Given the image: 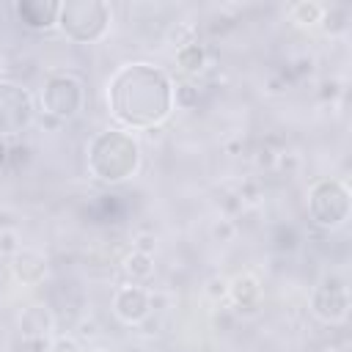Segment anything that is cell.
I'll use <instances>...</instances> for the list:
<instances>
[{
    "mask_svg": "<svg viewBox=\"0 0 352 352\" xmlns=\"http://www.w3.org/2000/svg\"><path fill=\"white\" fill-rule=\"evenodd\" d=\"M107 107L126 129H151L173 110V82L154 63H124L107 80Z\"/></svg>",
    "mask_w": 352,
    "mask_h": 352,
    "instance_id": "obj_1",
    "label": "cell"
},
{
    "mask_svg": "<svg viewBox=\"0 0 352 352\" xmlns=\"http://www.w3.org/2000/svg\"><path fill=\"white\" fill-rule=\"evenodd\" d=\"M140 165V146L129 132L104 129L88 146V170L94 179L118 184L135 176Z\"/></svg>",
    "mask_w": 352,
    "mask_h": 352,
    "instance_id": "obj_2",
    "label": "cell"
},
{
    "mask_svg": "<svg viewBox=\"0 0 352 352\" xmlns=\"http://www.w3.org/2000/svg\"><path fill=\"white\" fill-rule=\"evenodd\" d=\"M58 28L77 44L99 41L110 28V6L102 0H69L60 3Z\"/></svg>",
    "mask_w": 352,
    "mask_h": 352,
    "instance_id": "obj_3",
    "label": "cell"
},
{
    "mask_svg": "<svg viewBox=\"0 0 352 352\" xmlns=\"http://www.w3.org/2000/svg\"><path fill=\"white\" fill-rule=\"evenodd\" d=\"M352 198L341 179H319L308 190V217L314 226L336 231L349 220Z\"/></svg>",
    "mask_w": 352,
    "mask_h": 352,
    "instance_id": "obj_4",
    "label": "cell"
},
{
    "mask_svg": "<svg viewBox=\"0 0 352 352\" xmlns=\"http://www.w3.org/2000/svg\"><path fill=\"white\" fill-rule=\"evenodd\" d=\"M85 104V88L82 80L69 74V72H58L50 74L44 88H41V110L50 118L58 121H72Z\"/></svg>",
    "mask_w": 352,
    "mask_h": 352,
    "instance_id": "obj_5",
    "label": "cell"
},
{
    "mask_svg": "<svg viewBox=\"0 0 352 352\" xmlns=\"http://www.w3.org/2000/svg\"><path fill=\"white\" fill-rule=\"evenodd\" d=\"M311 311L327 324H338L349 314V289L341 275H324L311 294Z\"/></svg>",
    "mask_w": 352,
    "mask_h": 352,
    "instance_id": "obj_6",
    "label": "cell"
},
{
    "mask_svg": "<svg viewBox=\"0 0 352 352\" xmlns=\"http://www.w3.org/2000/svg\"><path fill=\"white\" fill-rule=\"evenodd\" d=\"M33 99L30 94L8 80H0V138L19 135L33 121Z\"/></svg>",
    "mask_w": 352,
    "mask_h": 352,
    "instance_id": "obj_7",
    "label": "cell"
},
{
    "mask_svg": "<svg viewBox=\"0 0 352 352\" xmlns=\"http://www.w3.org/2000/svg\"><path fill=\"white\" fill-rule=\"evenodd\" d=\"M113 314L124 324H140L151 314V294L140 283H126L113 294Z\"/></svg>",
    "mask_w": 352,
    "mask_h": 352,
    "instance_id": "obj_8",
    "label": "cell"
},
{
    "mask_svg": "<svg viewBox=\"0 0 352 352\" xmlns=\"http://www.w3.org/2000/svg\"><path fill=\"white\" fill-rule=\"evenodd\" d=\"M60 3H44V0H19L16 3V16L25 28L30 30H50L58 25Z\"/></svg>",
    "mask_w": 352,
    "mask_h": 352,
    "instance_id": "obj_9",
    "label": "cell"
},
{
    "mask_svg": "<svg viewBox=\"0 0 352 352\" xmlns=\"http://www.w3.org/2000/svg\"><path fill=\"white\" fill-rule=\"evenodd\" d=\"M11 272L22 286H38L47 278V258L38 250L16 248L11 256Z\"/></svg>",
    "mask_w": 352,
    "mask_h": 352,
    "instance_id": "obj_10",
    "label": "cell"
},
{
    "mask_svg": "<svg viewBox=\"0 0 352 352\" xmlns=\"http://www.w3.org/2000/svg\"><path fill=\"white\" fill-rule=\"evenodd\" d=\"M52 314L47 305H28L19 316V333L25 341H44L52 333Z\"/></svg>",
    "mask_w": 352,
    "mask_h": 352,
    "instance_id": "obj_11",
    "label": "cell"
},
{
    "mask_svg": "<svg viewBox=\"0 0 352 352\" xmlns=\"http://www.w3.org/2000/svg\"><path fill=\"white\" fill-rule=\"evenodd\" d=\"M228 294H231V300H234V305H236V311L242 314H256L258 311V305H261V286H258V280L253 278V275H236L231 283H228Z\"/></svg>",
    "mask_w": 352,
    "mask_h": 352,
    "instance_id": "obj_12",
    "label": "cell"
},
{
    "mask_svg": "<svg viewBox=\"0 0 352 352\" xmlns=\"http://www.w3.org/2000/svg\"><path fill=\"white\" fill-rule=\"evenodd\" d=\"M151 272H154V258H151L148 253L132 250V253L124 258V275L129 278V283H140V280H146Z\"/></svg>",
    "mask_w": 352,
    "mask_h": 352,
    "instance_id": "obj_13",
    "label": "cell"
},
{
    "mask_svg": "<svg viewBox=\"0 0 352 352\" xmlns=\"http://www.w3.org/2000/svg\"><path fill=\"white\" fill-rule=\"evenodd\" d=\"M176 63L182 66V72H187V74H198V72L204 69V63H206V52H204L201 44L187 41V44H182V47L176 50Z\"/></svg>",
    "mask_w": 352,
    "mask_h": 352,
    "instance_id": "obj_14",
    "label": "cell"
},
{
    "mask_svg": "<svg viewBox=\"0 0 352 352\" xmlns=\"http://www.w3.org/2000/svg\"><path fill=\"white\" fill-rule=\"evenodd\" d=\"M322 14H324V6L319 3H294L292 6V19L297 25H319L322 22Z\"/></svg>",
    "mask_w": 352,
    "mask_h": 352,
    "instance_id": "obj_15",
    "label": "cell"
},
{
    "mask_svg": "<svg viewBox=\"0 0 352 352\" xmlns=\"http://www.w3.org/2000/svg\"><path fill=\"white\" fill-rule=\"evenodd\" d=\"M346 22H349V11L341 8V6L324 8V14H322V25H324L327 33H341L346 28Z\"/></svg>",
    "mask_w": 352,
    "mask_h": 352,
    "instance_id": "obj_16",
    "label": "cell"
},
{
    "mask_svg": "<svg viewBox=\"0 0 352 352\" xmlns=\"http://www.w3.org/2000/svg\"><path fill=\"white\" fill-rule=\"evenodd\" d=\"M47 352H80V344L72 336H58V338L50 341Z\"/></svg>",
    "mask_w": 352,
    "mask_h": 352,
    "instance_id": "obj_17",
    "label": "cell"
},
{
    "mask_svg": "<svg viewBox=\"0 0 352 352\" xmlns=\"http://www.w3.org/2000/svg\"><path fill=\"white\" fill-rule=\"evenodd\" d=\"M212 236H214V239H220V242H228V239L234 236V226H231L228 220H220V223L212 228Z\"/></svg>",
    "mask_w": 352,
    "mask_h": 352,
    "instance_id": "obj_18",
    "label": "cell"
},
{
    "mask_svg": "<svg viewBox=\"0 0 352 352\" xmlns=\"http://www.w3.org/2000/svg\"><path fill=\"white\" fill-rule=\"evenodd\" d=\"M297 245V234H294V228H280V239H278V248H286V250H292Z\"/></svg>",
    "mask_w": 352,
    "mask_h": 352,
    "instance_id": "obj_19",
    "label": "cell"
},
{
    "mask_svg": "<svg viewBox=\"0 0 352 352\" xmlns=\"http://www.w3.org/2000/svg\"><path fill=\"white\" fill-rule=\"evenodd\" d=\"M209 294H212V297H226V294H228V280L212 278V280H209Z\"/></svg>",
    "mask_w": 352,
    "mask_h": 352,
    "instance_id": "obj_20",
    "label": "cell"
},
{
    "mask_svg": "<svg viewBox=\"0 0 352 352\" xmlns=\"http://www.w3.org/2000/svg\"><path fill=\"white\" fill-rule=\"evenodd\" d=\"M135 250H140V253H148V256H151V250H154V239H151V236H140V239H138V245H135Z\"/></svg>",
    "mask_w": 352,
    "mask_h": 352,
    "instance_id": "obj_21",
    "label": "cell"
},
{
    "mask_svg": "<svg viewBox=\"0 0 352 352\" xmlns=\"http://www.w3.org/2000/svg\"><path fill=\"white\" fill-rule=\"evenodd\" d=\"M8 151H11V148H8V146H6V140L0 138V168L6 165V160H8Z\"/></svg>",
    "mask_w": 352,
    "mask_h": 352,
    "instance_id": "obj_22",
    "label": "cell"
},
{
    "mask_svg": "<svg viewBox=\"0 0 352 352\" xmlns=\"http://www.w3.org/2000/svg\"><path fill=\"white\" fill-rule=\"evenodd\" d=\"M91 352H107V349H91Z\"/></svg>",
    "mask_w": 352,
    "mask_h": 352,
    "instance_id": "obj_23",
    "label": "cell"
}]
</instances>
